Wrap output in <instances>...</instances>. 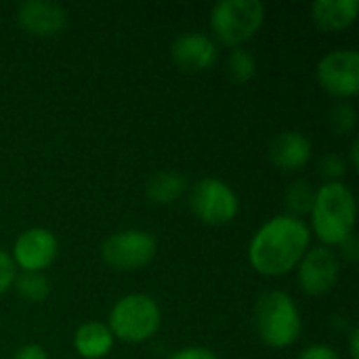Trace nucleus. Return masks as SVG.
<instances>
[{
  "mask_svg": "<svg viewBox=\"0 0 359 359\" xmlns=\"http://www.w3.org/2000/svg\"><path fill=\"white\" fill-rule=\"evenodd\" d=\"M227 74L236 84H244L257 74V59L246 48H233L227 59Z\"/></svg>",
  "mask_w": 359,
  "mask_h": 359,
  "instance_id": "19",
  "label": "nucleus"
},
{
  "mask_svg": "<svg viewBox=\"0 0 359 359\" xmlns=\"http://www.w3.org/2000/svg\"><path fill=\"white\" fill-rule=\"evenodd\" d=\"M355 122H358V114L353 105L347 101H339L328 114V126L337 135H349L355 128Z\"/></svg>",
  "mask_w": 359,
  "mask_h": 359,
  "instance_id": "20",
  "label": "nucleus"
},
{
  "mask_svg": "<svg viewBox=\"0 0 359 359\" xmlns=\"http://www.w3.org/2000/svg\"><path fill=\"white\" fill-rule=\"evenodd\" d=\"M114 347V334L107 324L86 322L74 334V349L84 359H103Z\"/></svg>",
  "mask_w": 359,
  "mask_h": 359,
  "instance_id": "15",
  "label": "nucleus"
},
{
  "mask_svg": "<svg viewBox=\"0 0 359 359\" xmlns=\"http://www.w3.org/2000/svg\"><path fill=\"white\" fill-rule=\"evenodd\" d=\"M313 200H316L313 187L307 181H294L288 187V191H286V208H288V215L290 217H297V219H301L303 215H309L311 212V206H313Z\"/></svg>",
  "mask_w": 359,
  "mask_h": 359,
  "instance_id": "18",
  "label": "nucleus"
},
{
  "mask_svg": "<svg viewBox=\"0 0 359 359\" xmlns=\"http://www.w3.org/2000/svg\"><path fill=\"white\" fill-rule=\"evenodd\" d=\"M358 0H318L311 4V15L324 32H341L358 17Z\"/></svg>",
  "mask_w": 359,
  "mask_h": 359,
  "instance_id": "14",
  "label": "nucleus"
},
{
  "mask_svg": "<svg viewBox=\"0 0 359 359\" xmlns=\"http://www.w3.org/2000/svg\"><path fill=\"white\" fill-rule=\"evenodd\" d=\"M339 276H341L339 257L326 246L307 250L299 263V284L303 292L311 297H322L330 292L337 286Z\"/></svg>",
  "mask_w": 359,
  "mask_h": 359,
  "instance_id": "9",
  "label": "nucleus"
},
{
  "mask_svg": "<svg viewBox=\"0 0 359 359\" xmlns=\"http://www.w3.org/2000/svg\"><path fill=\"white\" fill-rule=\"evenodd\" d=\"M189 206L206 225H227L236 219L240 202L236 191L221 179H202L194 185Z\"/></svg>",
  "mask_w": 359,
  "mask_h": 359,
  "instance_id": "7",
  "label": "nucleus"
},
{
  "mask_svg": "<svg viewBox=\"0 0 359 359\" xmlns=\"http://www.w3.org/2000/svg\"><path fill=\"white\" fill-rule=\"evenodd\" d=\"M15 278H17V271H15L13 259L4 250H0V297L13 286Z\"/></svg>",
  "mask_w": 359,
  "mask_h": 359,
  "instance_id": "22",
  "label": "nucleus"
},
{
  "mask_svg": "<svg viewBox=\"0 0 359 359\" xmlns=\"http://www.w3.org/2000/svg\"><path fill=\"white\" fill-rule=\"evenodd\" d=\"M269 160L280 170H301L311 160V141L299 130H286L273 139Z\"/></svg>",
  "mask_w": 359,
  "mask_h": 359,
  "instance_id": "13",
  "label": "nucleus"
},
{
  "mask_svg": "<svg viewBox=\"0 0 359 359\" xmlns=\"http://www.w3.org/2000/svg\"><path fill=\"white\" fill-rule=\"evenodd\" d=\"M341 248H343V255H345L349 261H355V259H358V240H355V233H351V236L341 244Z\"/></svg>",
  "mask_w": 359,
  "mask_h": 359,
  "instance_id": "26",
  "label": "nucleus"
},
{
  "mask_svg": "<svg viewBox=\"0 0 359 359\" xmlns=\"http://www.w3.org/2000/svg\"><path fill=\"white\" fill-rule=\"evenodd\" d=\"M170 57L181 72L198 74V72L210 69L217 63L219 50H217V44L206 34L187 32V34H181L172 42Z\"/></svg>",
  "mask_w": 359,
  "mask_h": 359,
  "instance_id": "11",
  "label": "nucleus"
},
{
  "mask_svg": "<svg viewBox=\"0 0 359 359\" xmlns=\"http://www.w3.org/2000/svg\"><path fill=\"white\" fill-rule=\"evenodd\" d=\"M185 187H187V181H185L183 175L170 172V170H162V172L154 175L147 181L145 194H147L149 202L166 206V204H172L175 200H179L183 196Z\"/></svg>",
  "mask_w": 359,
  "mask_h": 359,
  "instance_id": "16",
  "label": "nucleus"
},
{
  "mask_svg": "<svg viewBox=\"0 0 359 359\" xmlns=\"http://www.w3.org/2000/svg\"><path fill=\"white\" fill-rule=\"evenodd\" d=\"M355 227V198L343 181L324 183L311 206V229L326 246H341Z\"/></svg>",
  "mask_w": 359,
  "mask_h": 359,
  "instance_id": "2",
  "label": "nucleus"
},
{
  "mask_svg": "<svg viewBox=\"0 0 359 359\" xmlns=\"http://www.w3.org/2000/svg\"><path fill=\"white\" fill-rule=\"evenodd\" d=\"M13 359H48L46 351L40 345H25L21 349H17V353L13 355Z\"/></svg>",
  "mask_w": 359,
  "mask_h": 359,
  "instance_id": "25",
  "label": "nucleus"
},
{
  "mask_svg": "<svg viewBox=\"0 0 359 359\" xmlns=\"http://www.w3.org/2000/svg\"><path fill=\"white\" fill-rule=\"evenodd\" d=\"M347 172V160L341 158L339 154H328L320 160V175L326 177V183H334Z\"/></svg>",
  "mask_w": 359,
  "mask_h": 359,
  "instance_id": "21",
  "label": "nucleus"
},
{
  "mask_svg": "<svg viewBox=\"0 0 359 359\" xmlns=\"http://www.w3.org/2000/svg\"><path fill=\"white\" fill-rule=\"evenodd\" d=\"M162 322L158 303L147 294H126L109 313V332L124 343L149 341Z\"/></svg>",
  "mask_w": 359,
  "mask_h": 359,
  "instance_id": "4",
  "label": "nucleus"
},
{
  "mask_svg": "<svg viewBox=\"0 0 359 359\" xmlns=\"http://www.w3.org/2000/svg\"><path fill=\"white\" fill-rule=\"evenodd\" d=\"M351 166H353V168H358L359 166V141L358 139H353V143H351Z\"/></svg>",
  "mask_w": 359,
  "mask_h": 359,
  "instance_id": "28",
  "label": "nucleus"
},
{
  "mask_svg": "<svg viewBox=\"0 0 359 359\" xmlns=\"http://www.w3.org/2000/svg\"><path fill=\"white\" fill-rule=\"evenodd\" d=\"M255 322L259 337L273 349L290 347L299 341L303 322L297 303L282 290H269L259 297L255 309Z\"/></svg>",
  "mask_w": 359,
  "mask_h": 359,
  "instance_id": "3",
  "label": "nucleus"
},
{
  "mask_svg": "<svg viewBox=\"0 0 359 359\" xmlns=\"http://www.w3.org/2000/svg\"><path fill=\"white\" fill-rule=\"evenodd\" d=\"M13 286H15L17 294L27 303H42L50 290L44 273H34V271H23L21 276H17Z\"/></svg>",
  "mask_w": 359,
  "mask_h": 359,
  "instance_id": "17",
  "label": "nucleus"
},
{
  "mask_svg": "<svg viewBox=\"0 0 359 359\" xmlns=\"http://www.w3.org/2000/svg\"><path fill=\"white\" fill-rule=\"evenodd\" d=\"M168 359H217V355L206 347H185V349L172 353Z\"/></svg>",
  "mask_w": 359,
  "mask_h": 359,
  "instance_id": "24",
  "label": "nucleus"
},
{
  "mask_svg": "<svg viewBox=\"0 0 359 359\" xmlns=\"http://www.w3.org/2000/svg\"><path fill=\"white\" fill-rule=\"evenodd\" d=\"M17 21L21 29L32 36L50 38L65 29L67 13L61 4L50 0H27L17 11Z\"/></svg>",
  "mask_w": 359,
  "mask_h": 359,
  "instance_id": "12",
  "label": "nucleus"
},
{
  "mask_svg": "<svg viewBox=\"0 0 359 359\" xmlns=\"http://www.w3.org/2000/svg\"><path fill=\"white\" fill-rule=\"evenodd\" d=\"M57 252H59V244L55 233L44 227H32L15 240L11 259L15 267H21L23 271L42 273V269L53 265Z\"/></svg>",
  "mask_w": 359,
  "mask_h": 359,
  "instance_id": "10",
  "label": "nucleus"
},
{
  "mask_svg": "<svg viewBox=\"0 0 359 359\" xmlns=\"http://www.w3.org/2000/svg\"><path fill=\"white\" fill-rule=\"evenodd\" d=\"M265 21V4L259 0H223L210 13V25L217 38L231 48L250 40Z\"/></svg>",
  "mask_w": 359,
  "mask_h": 359,
  "instance_id": "5",
  "label": "nucleus"
},
{
  "mask_svg": "<svg viewBox=\"0 0 359 359\" xmlns=\"http://www.w3.org/2000/svg\"><path fill=\"white\" fill-rule=\"evenodd\" d=\"M103 261L116 271H137L156 257V238L141 229L116 231L103 242Z\"/></svg>",
  "mask_w": 359,
  "mask_h": 359,
  "instance_id": "6",
  "label": "nucleus"
},
{
  "mask_svg": "<svg viewBox=\"0 0 359 359\" xmlns=\"http://www.w3.org/2000/svg\"><path fill=\"white\" fill-rule=\"evenodd\" d=\"M311 244V229L303 219L280 215L267 221L248 246V261L261 276H284L294 269Z\"/></svg>",
  "mask_w": 359,
  "mask_h": 359,
  "instance_id": "1",
  "label": "nucleus"
},
{
  "mask_svg": "<svg viewBox=\"0 0 359 359\" xmlns=\"http://www.w3.org/2000/svg\"><path fill=\"white\" fill-rule=\"evenodd\" d=\"M349 355L351 359H359V330L353 328L349 334Z\"/></svg>",
  "mask_w": 359,
  "mask_h": 359,
  "instance_id": "27",
  "label": "nucleus"
},
{
  "mask_svg": "<svg viewBox=\"0 0 359 359\" xmlns=\"http://www.w3.org/2000/svg\"><path fill=\"white\" fill-rule=\"evenodd\" d=\"M299 359H341L339 353L328 347V345H311L307 349H303V353L299 355Z\"/></svg>",
  "mask_w": 359,
  "mask_h": 359,
  "instance_id": "23",
  "label": "nucleus"
},
{
  "mask_svg": "<svg viewBox=\"0 0 359 359\" xmlns=\"http://www.w3.org/2000/svg\"><path fill=\"white\" fill-rule=\"evenodd\" d=\"M320 86L339 99H351L359 93V53L339 48L324 55L318 63Z\"/></svg>",
  "mask_w": 359,
  "mask_h": 359,
  "instance_id": "8",
  "label": "nucleus"
}]
</instances>
